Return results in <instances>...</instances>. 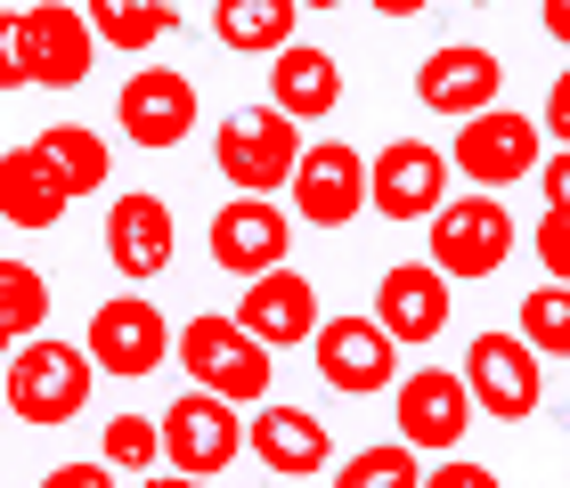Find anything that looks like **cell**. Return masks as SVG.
<instances>
[{"label":"cell","mask_w":570,"mask_h":488,"mask_svg":"<svg viewBox=\"0 0 570 488\" xmlns=\"http://www.w3.org/2000/svg\"><path fill=\"white\" fill-rule=\"evenodd\" d=\"M98 391V367L82 342H58V333H24V342L0 358V407L33 431H66L82 424V407Z\"/></svg>","instance_id":"cell-1"},{"label":"cell","mask_w":570,"mask_h":488,"mask_svg":"<svg viewBox=\"0 0 570 488\" xmlns=\"http://www.w3.org/2000/svg\"><path fill=\"white\" fill-rule=\"evenodd\" d=\"M171 358L196 391H213L228 407H262L277 382V350H262L228 310H196L188 326H171Z\"/></svg>","instance_id":"cell-2"},{"label":"cell","mask_w":570,"mask_h":488,"mask_svg":"<svg viewBox=\"0 0 570 488\" xmlns=\"http://www.w3.org/2000/svg\"><path fill=\"white\" fill-rule=\"evenodd\" d=\"M424 261L449 277V286H481V277H498L505 261H513V245H522V228H513V212H505V196H489V188H473V196H449L440 212L424 220Z\"/></svg>","instance_id":"cell-3"},{"label":"cell","mask_w":570,"mask_h":488,"mask_svg":"<svg viewBox=\"0 0 570 488\" xmlns=\"http://www.w3.org/2000/svg\"><path fill=\"white\" fill-rule=\"evenodd\" d=\"M302 147H309V139H302L294 114H277V107H237V114H220V131H213V171H220L237 196H285Z\"/></svg>","instance_id":"cell-4"},{"label":"cell","mask_w":570,"mask_h":488,"mask_svg":"<svg viewBox=\"0 0 570 488\" xmlns=\"http://www.w3.org/2000/svg\"><path fill=\"white\" fill-rule=\"evenodd\" d=\"M538 163H547V131H538V114H464L456 122V147H449V171L473 179V188H522V179H538Z\"/></svg>","instance_id":"cell-5"},{"label":"cell","mask_w":570,"mask_h":488,"mask_svg":"<svg viewBox=\"0 0 570 488\" xmlns=\"http://www.w3.org/2000/svg\"><path fill=\"white\" fill-rule=\"evenodd\" d=\"M82 350H90V367L98 382H139V375H164L171 367V318L155 310V301L131 286V293H115V301H98L90 310V333H82Z\"/></svg>","instance_id":"cell-6"},{"label":"cell","mask_w":570,"mask_h":488,"mask_svg":"<svg viewBox=\"0 0 570 488\" xmlns=\"http://www.w3.org/2000/svg\"><path fill=\"white\" fill-rule=\"evenodd\" d=\"M464 391H473V416H498V424H522L538 416V399H547V375H538V350L522 342L513 326H489L464 342Z\"/></svg>","instance_id":"cell-7"},{"label":"cell","mask_w":570,"mask_h":488,"mask_svg":"<svg viewBox=\"0 0 570 488\" xmlns=\"http://www.w3.org/2000/svg\"><path fill=\"white\" fill-rule=\"evenodd\" d=\"M449 147H432V139H383L375 156H367V212H383L392 228H416L432 220L440 203H449Z\"/></svg>","instance_id":"cell-8"},{"label":"cell","mask_w":570,"mask_h":488,"mask_svg":"<svg viewBox=\"0 0 570 488\" xmlns=\"http://www.w3.org/2000/svg\"><path fill=\"white\" fill-rule=\"evenodd\" d=\"M309 367H318L326 391L375 399V391H392V382H400V342L367 310H343V318H318V333H309Z\"/></svg>","instance_id":"cell-9"},{"label":"cell","mask_w":570,"mask_h":488,"mask_svg":"<svg viewBox=\"0 0 570 488\" xmlns=\"http://www.w3.org/2000/svg\"><path fill=\"white\" fill-rule=\"evenodd\" d=\"M155 431H164V465L171 472H196V480H220L245 456V407L196 391V382L155 416Z\"/></svg>","instance_id":"cell-10"},{"label":"cell","mask_w":570,"mask_h":488,"mask_svg":"<svg viewBox=\"0 0 570 488\" xmlns=\"http://www.w3.org/2000/svg\"><path fill=\"white\" fill-rule=\"evenodd\" d=\"M204 252H213V269L253 286V277L285 269V252H294V212H285L277 196H228L220 212L204 220Z\"/></svg>","instance_id":"cell-11"},{"label":"cell","mask_w":570,"mask_h":488,"mask_svg":"<svg viewBox=\"0 0 570 488\" xmlns=\"http://www.w3.org/2000/svg\"><path fill=\"white\" fill-rule=\"evenodd\" d=\"M17 49H24V82L33 90H82L98 73V33L82 9H66V0H33V9H17Z\"/></svg>","instance_id":"cell-12"},{"label":"cell","mask_w":570,"mask_h":488,"mask_svg":"<svg viewBox=\"0 0 570 488\" xmlns=\"http://www.w3.org/2000/svg\"><path fill=\"white\" fill-rule=\"evenodd\" d=\"M392 424L416 456H456V440L473 431V391H464L456 367H400Z\"/></svg>","instance_id":"cell-13"},{"label":"cell","mask_w":570,"mask_h":488,"mask_svg":"<svg viewBox=\"0 0 570 488\" xmlns=\"http://www.w3.org/2000/svg\"><path fill=\"white\" fill-rule=\"evenodd\" d=\"M285 196H294V220L302 228H351L367 212V156H358L351 139H309L294 179H285Z\"/></svg>","instance_id":"cell-14"},{"label":"cell","mask_w":570,"mask_h":488,"mask_svg":"<svg viewBox=\"0 0 570 488\" xmlns=\"http://www.w3.org/2000/svg\"><path fill=\"white\" fill-rule=\"evenodd\" d=\"M115 131L147 147V156H164V147H179L196 131V82L179 66H131L115 90Z\"/></svg>","instance_id":"cell-15"},{"label":"cell","mask_w":570,"mask_h":488,"mask_svg":"<svg viewBox=\"0 0 570 488\" xmlns=\"http://www.w3.org/2000/svg\"><path fill=\"white\" fill-rule=\"evenodd\" d=\"M416 107L424 114H449V122H464V114H489L498 107V90H505V58L498 49H481V41H440V49H424L416 58Z\"/></svg>","instance_id":"cell-16"},{"label":"cell","mask_w":570,"mask_h":488,"mask_svg":"<svg viewBox=\"0 0 570 488\" xmlns=\"http://www.w3.org/2000/svg\"><path fill=\"white\" fill-rule=\"evenodd\" d=\"M449 277H440L432 261H392L375 277V301H367V318L392 333L400 350H424V342H440L449 333Z\"/></svg>","instance_id":"cell-17"},{"label":"cell","mask_w":570,"mask_h":488,"mask_svg":"<svg viewBox=\"0 0 570 488\" xmlns=\"http://www.w3.org/2000/svg\"><path fill=\"white\" fill-rule=\"evenodd\" d=\"M179 252V220L155 188H131L107 203V261L122 269V286H155Z\"/></svg>","instance_id":"cell-18"},{"label":"cell","mask_w":570,"mask_h":488,"mask_svg":"<svg viewBox=\"0 0 570 488\" xmlns=\"http://www.w3.org/2000/svg\"><path fill=\"white\" fill-rule=\"evenodd\" d=\"M245 456L277 480H309V472H326L334 440H326V424L309 416V407L262 399V407H245Z\"/></svg>","instance_id":"cell-19"},{"label":"cell","mask_w":570,"mask_h":488,"mask_svg":"<svg viewBox=\"0 0 570 488\" xmlns=\"http://www.w3.org/2000/svg\"><path fill=\"white\" fill-rule=\"evenodd\" d=\"M228 318H237L262 350H309V333H318V286H309L302 269H269V277H253L237 293Z\"/></svg>","instance_id":"cell-20"},{"label":"cell","mask_w":570,"mask_h":488,"mask_svg":"<svg viewBox=\"0 0 570 488\" xmlns=\"http://www.w3.org/2000/svg\"><path fill=\"white\" fill-rule=\"evenodd\" d=\"M269 107L294 114V122H326L334 107H343V66H334V49L285 41L269 58Z\"/></svg>","instance_id":"cell-21"},{"label":"cell","mask_w":570,"mask_h":488,"mask_svg":"<svg viewBox=\"0 0 570 488\" xmlns=\"http://www.w3.org/2000/svg\"><path fill=\"white\" fill-rule=\"evenodd\" d=\"M66 188H58V171L41 163V147H0V220L24 228V237H41V228H58L66 220Z\"/></svg>","instance_id":"cell-22"},{"label":"cell","mask_w":570,"mask_h":488,"mask_svg":"<svg viewBox=\"0 0 570 488\" xmlns=\"http://www.w3.org/2000/svg\"><path fill=\"white\" fill-rule=\"evenodd\" d=\"M294 24H302L294 0H213V41L228 58H277L285 41H302Z\"/></svg>","instance_id":"cell-23"},{"label":"cell","mask_w":570,"mask_h":488,"mask_svg":"<svg viewBox=\"0 0 570 488\" xmlns=\"http://www.w3.org/2000/svg\"><path fill=\"white\" fill-rule=\"evenodd\" d=\"M33 147H41V163L58 171V188H66V196H98V188L115 179V147L98 139L90 122H49Z\"/></svg>","instance_id":"cell-24"},{"label":"cell","mask_w":570,"mask_h":488,"mask_svg":"<svg viewBox=\"0 0 570 488\" xmlns=\"http://www.w3.org/2000/svg\"><path fill=\"white\" fill-rule=\"evenodd\" d=\"M82 17H90L98 49H122V58L179 41V9H164V0H82Z\"/></svg>","instance_id":"cell-25"},{"label":"cell","mask_w":570,"mask_h":488,"mask_svg":"<svg viewBox=\"0 0 570 488\" xmlns=\"http://www.w3.org/2000/svg\"><path fill=\"white\" fill-rule=\"evenodd\" d=\"M98 465L122 472V480L164 472V431H155V416H107V431H98Z\"/></svg>","instance_id":"cell-26"},{"label":"cell","mask_w":570,"mask_h":488,"mask_svg":"<svg viewBox=\"0 0 570 488\" xmlns=\"http://www.w3.org/2000/svg\"><path fill=\"white\" fill-rule=\"evenodd\" d=\"M416 480H424V456L416 448H407V440H375V448L343 456L326 488H416Z\"/></svg>","instance_id":"cell-27"},{"label":"cell","mask_w":570,"mask_h":488,"mask_svg":"<svg viewBox=\"0 0 570 488\" xmlns=\"http://www.w3.org/2000/svg\"><path fill=\"white\" fill-rule=\"evenodd\" d=\"M49 310H58V301H49V277L33 261H17V252H0V326L24 342V333L49 326Z\"/></svg>","instance_id":"cell-28"},{"label":"cell","mask_w":570,"mask_h":488,"mask_svg":"<svg viewBox=\"0 0 570 488\" xmlns=\"http://www.w3.org/2000/svg\"><path fill=\"white\" fill-rule=\"evenodd\" d=\"M522 342L538 350V358H570V286H538V293H522Z\"/></svg>","instance_id":"cell-29"},{"label":"cell","mask_w":570,"mask_h":488,"mask_svg":"<svg viewBox=\"0 0 570 488\" xmlns=\"http://www.w3.org/2000/svg\"><path fill=\"white\" fill-rule=\"evenodd\" d=\"M530 252H538V269H547V286H570V212H562V203H547V212H538Z\"/></svg>","instance_id":"cell-30"},{"label":"cell","mask_w":570,"mask_h":488,"mask_svg":"<svg viewBox=\"0 0 570 488\" xmlns=\"http://www.w3.org/2000/svg\"><path fill=\"white\" fill-rule=\"evenodd\" d=\"M416 488H505V480L489 472V465H473V456H432Z\"/></svg>","instance_id":"cell-31"},{"label":"cell","mask_w":570,"mask_h":488,"mask_svg":"<svg viewBox=\"0 0 570 488\" xmlns=\"http://www.w3.org/2000/svg\"><path fill=\"white\" fill-rule=\"evenodd\" d=\"M33 488H122V472H107V465L90 456V465H49Z\"/></svg>","instance_id":"cell-32"},{"label":"cell","mask_w":570,"mask_h":488,"mask_svg":"<svg viewBox=\"0 0 570 488\" xmlns=\"http://www.w3.org/2000/svg\"><path fill=\"white\" fill-rule=\"evenodd\" d=\"M530 188H538V203H562L570 212V147H547V163H538Z\"/></svg>","instance_id":"cell-33"},{"label":"cell","mask_w":570,"mask_h":488,"mask_svg":"<svg viewBox=\"0 0 570 488\" xmlns=\"http://www.w3.org/2000/svg\"><path fill=\"white\" fill-rule=\"evenodd\" d=\"M538 131H547L554 147H570V66L547 82V114H538Z\"/></svg>","instance_id":"cell-34"},{"label":"cell","mask_w":570,"mask_h":488,"mask_svg":"<svg viewBox=\"0 0 570 488\" xmlns=\"http://www.w3.org/2000/svg\"><path fill=\"white\" fill-rule=\"evenodd\" d=\"M24 90V49H17V9H0V98Z\"/></svg>","instance_id":"cell-35"},{"label":"cell","mask_w":570,"mask_h":488,"mask_svg":"<svg viewBox=\"0 0 570 488\" xmlns=\"http://www.w3.org/2000/svg\"><path fill=\"white\" fill-rule=\"evenodd\" d=\"M538 33L554 49H570V0H538Z\"/></svg>","instance_id":"cell-36"},{"label":"cell","mask_w":570,"mask_h":488,"mask_svg":"<svg viewBox=\"0 0 570 488\" xmlns=\"http://www.w3.org/2000/svg\"><path fill=\"white\" fill-rule=\"evenodd\" d=\"M367 9L383 17V24H416V17H432L440 0H367Z\"/></svg>","instance_id":"cell-37"},{"label":"cell","mask_w":570,"mask_h":488,"mask_svg":"<svg viewBox=\"0 0 570 488\" xmlns=\"http://www.w3.org/2000/svg\"><path fill=\"white\" fill-rule=\"evenodd\" d=\"M131 488H220V480H196V472H171V465H164V472H147V480H131Z\"/></svg>","instance_id":"cell-38"},{"label":"cell","mask_w":570,"mask_h":488,"mask_svg":"<svg viewBox=\"0 0 570 488\" xmlns=\"http://www.w3.org/2000/svg\"><path fill=\"white\" fill-rule=\"evenodd\" d=\"M294 9H343V0H294Z\"/></svg>","instance_id":"cell-39"},{"label":"cell","mask_w":570,"mask_h":488,"mask_svg":"<svg viewBox=\"0 0 570 488\" xmlns=\"http://www.w3.org/2000/svg\"><path fill=\"white\" fill-rule=\"evenodd\" d=\"M9 350H17V333H9V326H0V358H9Z\"/></svg>","instance_id":"cell-40"},{"label":"cell","mask_w":570,"mask_h":488,"mask_svg":"<svg viewBox=\"0 0 570 488\" xmlns=\"http://www.w3.org/2000/svg\"><path fill=\"white\" fill-rule=\"evenodd\" d=\"M464 9H498V0H464Z\"/></svg>","instance_id":"cell-41"},{"label":"cell","mask_w":570,"mask_h":488,"mask_svg":"<svg viewBox=\"0 0 570 488\" xmlns=\"http://www.w3.org/2000/svg\"><path fill=\"white\" fill-rule=\"evenodd\" d=\"M164 9H188V0H164Z\"/></svg>","instance_id":"cell-42"},{"label":"cell","mask_w":570,"mask_h":488,"mask_svg":"<svg viewBox=\"0 0 570 488\" xmlns=\"http://www.w3.org/2000/svg\"><path fill=\"white\" fill-rule=\"evenodd\" d=\"M562 416H570V407H562Z\"/></svg>","instance_id":"cell-43"}]
</instances>
